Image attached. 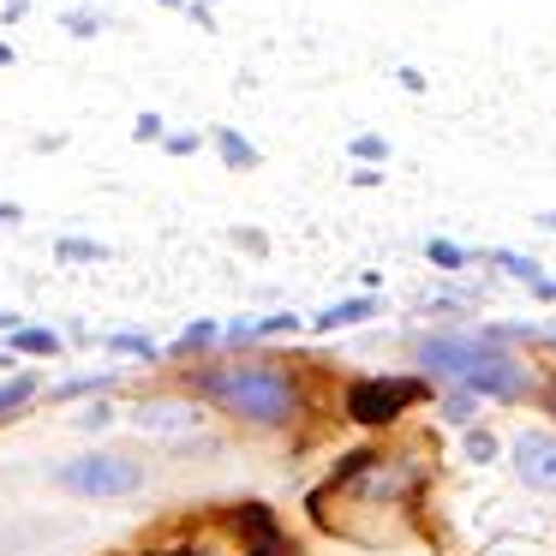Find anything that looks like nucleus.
Returning <instances> with one entry per match:
<instances>
[{"label": "nucleus", "mask_w": 556, "mask_h": 556, "mask_svg": "<svg viewBox=\"0 0 556 556\" xmlns=\"http://www.w3.org/2000/svg\"><path fill=\"white\" fill-rule=\"evenodd\" d=\"M425 484V455L401 443H365L329 467V479L305 496V515L348 544H395L389 527H407V508Z\"/></svg>", "instance_id": "nucleus-1"}, {"label": "nucleus", "mask_w": 556, "mask_h": 556, "mask_svg": "<svg viewBox=\"0 0 556 556\" xmlns=\"http://www.w3.org/2000/svg\"><path fill=\"white\" fill-rule=\"evenodd\" d=\"M515 341H556L527 324H491V329H431V336H407V359L419 377L448 383L460 395L479 401H527L532 395V365L520 359Z\"/></svg>", "instance_id": "nucleus-2"}, {"label": "nucleus", "mask_w": 556, "mask_h": 556, "mask_svg": "<svg viewBox=\"0 0 556 556\" xmlns=\"http://www.w3.org/2000/svg\"><path fill=\"white\" fill-rule=\"evenodd\" d=\"M192 395L264 431H288L305 413V383L281 359H216L192 371Z\"/></svg>", "instance_id": "nucleus-3"}, {"label": "nucleus", "mask_w": 556, "mask_h": 556, "mask_svg": "<svg viewBox=\"0 0 556 556\" xmlns=\"http://www.w3.org/2000/svg\"><path fill=\"white\" fill-rule=\"evenodd\" d=\"M138 556H293V544L264 503H233L222 515H210L198 532H180L168 544H144Z\"/></svg>", "instance_id": "nucleus-4"}, {"label": "nucleus", "mask_w": 556, "mask_h": 556, "mask_svg": "<svg viewBox=\"0 0 556 556\" xmlns=\"http://www.w3.org/2000/svg\"><path fill=\"white\" fill-rule=\"evenodd\" d=\"M54 484L85 503H126L150 484V467L132 448H78V455L54 460Z\"/></svg>", "instance_id": "nucleus-5"}, {"label": "nucleus", "mask_w": 556, "mask_h": 556, "mask_svg": "<svg viewBox=\"0 0 556 556\" xmlns=\"http://www.w3.org/2000/svg\"><path fill=\"white\" fill-rule=\"evenodd\" d=\"M431 377H353L348 383V419L359 425V431H389V425L401 419L407 407H419V401H431Z\"/></svg>", "instance_id": "nucleus-6"}, {"label": "nucleus", "mask_w": 556, "mask_h": 556, "mask_svg": "<svg viewBox=\"0 0 556 556\" xmlns=\"http://www.w3.org/2000/svg\"><path fill=\"white\" fill-rule=\"evenodd\" d=\"M508 467H515V479L527 484V491L556 496V431H544V425L515 431L508 437Z\"/></svg>", "instance_id": "nucleus-7"}, {"label": "nucleus", "mask_w": 556, "mask_h": 556, "mask_svg": "<svg viewBox=\"0 0 556 556\" xmlns=\"http://www.w3.org/2000/svg\"><path fill=\"white\" fill-rule=\"evenodd\" d=\"M132 425H138V431H150V437H162V443H174V437L204 431V407L186 401V395H150V401H138V407H132Z\"/></svg>", "instance_id": "nucleus-8"}, {"label": "nucleus", "mask_w": 556, "mask_h": 556, "mask_svg": "<svg viewBox=\"0 0 556 556\" xmlns=\"http://www.w3.org/2000/svg\"><path fill=\"white\" fill-rule=\"evenodd\" d=\"M293 329H300V317H293V312H269V317H233V324H222V348L245 353V348H257V341H269V336H293Z\"/></svg>", "instance_id": "nucleus-9"}, {"label": "nucleus", "mask_w": 556, "mask_h": 556, "mask_svg": "<svg viewBox=\"0 0 556 556\" xmlns=\"http://www.w3.org/2000/svg\"><path fill=\"white\" fill-rule=\"evenodd\" d=\"M479 300H484L479 281H443L437 293H425V300H419V312H431V317H467V312H479Z\"/></svg>", "instance_id": "nucleus-10"}, {"label": "nucleus", "mask_w": 556, "mask_h": 556, "mask_svg": "<svg viewBox=\"0 0 556 556\" xmlns=\"http://www.w3.org/2000/svg\"><path fill=\"white\" fill-rule=\"evenodd\" d=\"M383 312V300L377 293H359V300H341V305H324V312L312 317L317 336H336V329H353V324H371V317Z\"/></svg>", "instance_id": "nucleus-11"}, {"label": "nucleus", "mask_w": 556, "mask_h": 556, "mask_svg": "<svg viewBox=\"0 0 556 556\" xmlns=\"http://www.w3.org/2000/svg\"><path fill=\"white\" fill-rule=\"evenodd\" d=\"M7 353H30V359H54V353H66V336L61 329H49V324H18L13 336H7Z\"/></svg>", "instance_id": "nucleus-12"}, {"label": "nucleus", "mask_w": 556, "mask_h": 556, "mask_svg": "<svg viewBox=\"0 0 556 556\" xmlns=\"http://www.w3.org/2000/svg\"><path fill=\"white\" fill-rule=\"evenodd\" d=\"M222 348V324L216 317H198V324H186L180 336H174V359H198V353H216Z\"/></svg>", "instance_id": "nucleus-13"}, {"label": "nucleus", "mask_w": 556, "mask_h": 556, "mask_svg": "<svg viewBox=\"0 0 556 556\" xmlns=\"http://www.w3.org/2000/svg\"><path fill=\"white\" fill-rule=\"evenodd\" d=\"M210 144L222 150V162H228L233 174H252L257 162H264V156H257V144H252V138H245V132H233V126H216V132H210Z\"/></svg>", "instance_id": "nucleus-14"}, {"label": "nucleus", "mask_w": 556, "mask_h": 556, "mask_svg": "<svg viewBox=\"0 0 556 556\" xmlns=\"http://www.w3.org/2000/svg\"><path fill=\"white\" fill-rule=\"evenodd\" d=\"M37 395H42V377H37V371L0 377V419H13V413H18V407H30Z\"/></svg>", "instance_id": "nucleus-15"}, {"label": "nucleus", "mask_w": 556, "mask_h": 556, "mask_svg": "<svg viewBox=\"0 0 556 556\" xmlns=\"http://www.w3.org/2000/svg\"><path fill=\"white\" fill-rule=\"evenodd\" d=\"M484 264H496L503 276H515L520 288H539V281L551 276V269H544L539 257H527V252H508V245H503V252H484Z\"/></svg>", "instance_id": "nucleus-16"}, {"label": "nucleus", "mask_w": 556, "mask_h": 556, "mask_svg": "<svg viewBox=\"0 0 556 556\" xmlns=\"http://www.w3.org/2000/svg\"><path fill=\"white\" fill-rule=\"evenodd\" d=\"M425 257H431L437 269H448V276H460V269H472L484 252H472V245H460V240H425Z\"/></svg>", "instance_id": "nucleus-17"}, {"label": "nucleus", "mask_w": 556, "mask_h": 556, "mask_svg": "<svg viewBox=\"0 0 556 556\" xmlns=\"http://www.w3.org/2000/svg\"><path fill=\"white\" fill-rule=\"evenodd\" d=\"M102 348H109L114 359H162V348L144 329H114V336H102Z\"/></svg>", "instance_id": "nucleus-18"}, {"label": "nucleus", "mask_w": 556, "mask_h": 556, "mask_svg": "<svg viewBox=\"0 0 556 556\" xmlns=\"http://www.w3.org/2000/svg\"><path fill=\"white\" fill-rule=\"evenodd\" d=\"M54 257H61V264H109V245L85 240V233H61V240H54Z\"/></svg>", "instance_id": "nucleus-19"}, {"label": "nucleus", "mask_w": 556, "mask_h": 556, "mask_svg": "<svg viewBox=\"0 0 556 556\" xmlns=\"http://www.w3.org/2000/svg\"><path fill=\"white\" fill-rule=\"evenodd\" d=\"M460 455H467L472 467H491V460L503 455V437L484 431V425H467V431H460Z\"/></svg>", "instance_id": "nucleus-20"}, {"label": "nucleus", "mask_w": 556, "mask_h": 556, "mask_svg": "<svg viewBox=\"0 0 556 556\" xmlns=\"http://www.w3.org/2000/svg\"><path fill=\"white\" fill-rule=\"evenodd\" d=\"M437 413H443V425H460V431H467V425L479 419V395H460V389H448V395H437Z\"/></svg>", "instance_id": "nucleus-21"}, {"label": "nucleus", "mask_w": 556, "mask_h": 556, "mask_svg": "<svg viewBox=\"0 0 556 556\" xmlns=\"http://www.w3.org/2000/svg\"><path fill=\"white\" fill-rule=\"evenodd\" d=\"M102 389H114L109 371H85V377H66V383H54L49 395L54 401H78V395H102Z\"/></svg>", "instance_id": "nucleus-22"}, {"label": "nucleus", "mask_w": 556, "mask_h": 556, "mask_svg": "<svg viewBox=\"0 0 556 556\" xmlns=\"http://www.w3.org/2000/svg\"><path fill=\"white\" fill-rule=\"evenodd\" d=\"M348 156L359 162V168H383V162H389V138H383V132H359V138L348 144Z\"/></svg>", "instance_id": "nucleus-23"}, {"label": "nucleus", "mask_w": 556, "mask_h": 556, "mask_svg": "<svg viewBox=\"0 0 556 556\" xmlns=\"http://www.w3.org/2000/svg\"><path fill=\"white\" fill-rule=\"evenodd\" d=\"M61 25L73 30V37H102V25H109V18L90 13V7H73V13H61Z\"/></svg>", "instance_id": "nucleus-24"}, {"label": "nucleus", "mask_w": 556, "mask_h": 556, "mask_svg": "<svg viewBox=\"0 0 556 556\" xmlns=\"http://www.w3.org/2000/svg\"><path fill=\"white\" fill-rule=\"evenodd\" d=\"M109 425H114V401H90L78 413V431H109Z\"/></svg>", "instance_id": "nucleus-25"}, {"label": "nucleus", "mask_w": 556, "mask_h": 556, "mask_svg": "<svg viewBox=\"0 0 556 556\" xmlns=\"http://www.w3.org/2000/svg\"><path fill=\"white\" fill-rule=\"evenodd\" d=\"M228 240L240 245V252H252V257H264V252H269V233H264V228H233Z\"/></svg>", "instance_id": "nucleus-26"}, {"label": "nucleus", "mask_w": 556, "mask_h": 556, "mask_svg": "<svg viewBox=\"0 0 556 556\" xmlns=\"http://www.w3.org/2000/svg\"><path fill=\"white\" fill-rule=\"evenodd\" d=\"M162 150H168V156H198L204 138H198V132H168V138H162Z\"/></svg>", "instance_id": "nucleus-27"}, {"label": "nucleus", "mask_w": 556, "mask_h": 556, "mask_svg": "<svg viewBox=\"0 0 556 556\" xmlns=\"http://www.w3.org/2000/svg\"><path fill=\"white\" fill-rule=\"evenodd\" d=\"M132 138H138V144H150V138H168V132H162V114H138V121H132Z\"/></svg>", "instance_id": "nucleus-28"}, {"label": "nucleus", "mask_w": 556, "mask_h": 556, "mask_svg": "<svg viewBox=\"0 0 556 556\" xmlns=\"http://www.w3.org/2000/svg\"><path fill=\"white\" fill-rule=\"evenodd\" d=\"M395 78L413 90V97H425V73H419V66H395Z\"/></svg>", "instance_id": "nucleus-29"}, {"label": "nucleus", "mask_w": 556, "mask_h": 556, "mask_svg": "<svg viewBox=\"0 0 556 556\" xmlns=\"http://www.w3.org/2000/svg\"><path fill=\"white\" fill-rule=\"evenodd\" d=\"M186 13H192V25H198V30H216V13H210L204 0H192V7H186Z\"/></svg>", "instance_id": "nucleus-30"}, {"label": "nucleus", "mask_w": 556, "mask_h": 556, "mask_svg": "<svg viewBox=\"0 0 556 556\" xmlns=\"http://www.w3.org/2000/svg\"><path fill=\"white\" fill-rule=\"evenodd\" d=\"M25 13H30V0H7V7H0V18H7V25H18Z\"/></svg>", "instance_id": "nucleus-31"}, {"label": "nucleus", "mask_w": 556, "mask_h": 556, "mask_svg": "<svg viewBox=\"0 0 556 556\" xmlns=\"http://www.w3.org/2000/svg\"><path fill=\"white\" fill-rule=\"evenodd\" d=\"M377 180H383V168H359V174H353V186H359V192H371Z\"/></svg>", "instance_id": "nucleus-32"}, {"label": "nucleus", "mask_w": 556, "mask_h": 556, "mask_svg": "<svg viewBox=\"0 0 556 556\" xmlns=\"http://www.w3.org/2000/svg\"><path fill=\"white\" fill-rule=\"evenodd\" d=\"M532 300H544V305H556V276H544L539 288H532Z\"/></svg>", "instance_id": "nucleus-33"}, {"label": "nucleus", "mask_w": 556, "mask_h": 556, "mask_svg": "<svg viewBox=\"0 0 556 556\" xmlns=\"http://www.w3.org/2000/svg\"><path fill=\"white\" fill-rule=\"evenodd\" d=\"M539 401H544V407H551V419H556V377H551V383H544V395H539Z\"/></svg>", "instance_id": "nucleus-34"}, {"label": "nucleus", "mask_w": 556, "mask_h": 556, "mask_svg": "<svg viewBox=\"0 0 556 556\" xmlns=\"http://www.w3.org/2000/svg\"><path fill=\"white\" fill-rule=\"evenodd\" d=\"M18 61V49H13V42H0V66H13Z\"/></svg>", "instance_id": "nucleus-35"}, {"label": "nucleus", "mask_w": 556, "mask_h": 556, "mask_svg": "<svg viewBox=\"0 0 556 556\" xmlns=\"http://www.w3.org/2000/svg\"><path fill=\"white\" fill-rule=\"evenodd\" d=\"M539 228H556V210H539Z\"/></svg>", "instance_id": "nucleus-36"}, {"label": "nucleus", "mask_w": 556, "mask_h": 556, "mask_svg": "<svg viewBox=\"0 0 556 556\" xmlns=\"http://www.w3.org/2000/svg\"><path fill=\"white\" fill-rule=\"evenodd\" d=\"M0 329H18V312H0Z\"/></svg>", "instance_id": "nucleus-37"}, {"label": "nucleus", "mask_w": 556, "mask_h": 556, "mask_svg": "<svg viewBox=\"0 0 556 556\" xmlns=\"http://www.w3.org/2000/svg\"><path fill=\"white\" fill-rule=\"evenodd\" d=\"M162 7H174V13H186V7H192V0H162Z\"/></svg>", "instance_id": "nucleus-38"}, {"label": "nucleus", "mask_w": 556, "mask_h": 556, "mask_svg": "<svg viewBox=\"0 0 556 556\" xmlns=\"http://www.w3.org/2000/svg\"><path fill=\"white\" fill-rule=\"evenodd\" d=\"M7 365H13V353H7V348H0V371H7Z\"/></svg>", "instance_id": "nucleus-39"}, {"label": "nucleus", "mask_w": 556, "mask_h": 556, "mask_svg": "<svg viewBox=\"0 0 556 556\" xmlns=\"http://www.w3.org/2000/svg\"><path fill=\"white\" fill-rule=\"evenodd\" d=\"M491 556H527V551H491Z\"/></svg>", "instance_id": "nucleus-40"}]
</instances>
